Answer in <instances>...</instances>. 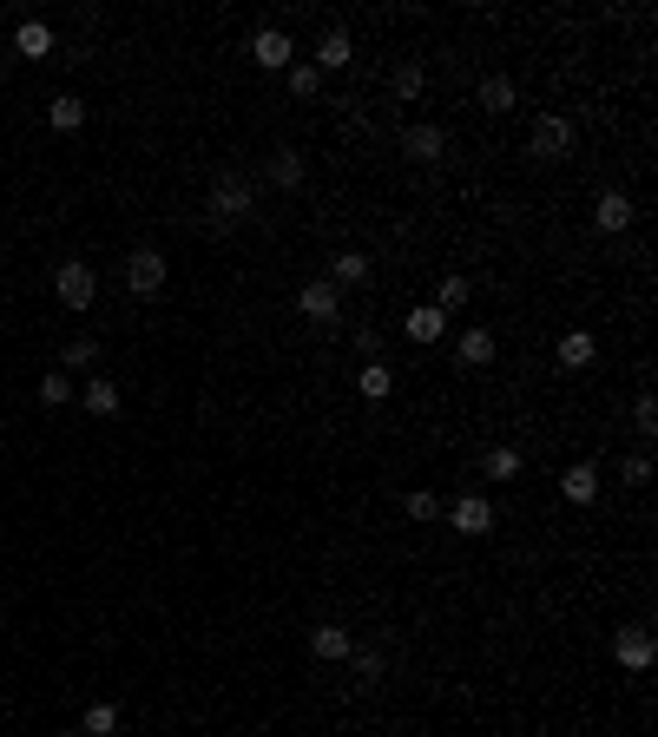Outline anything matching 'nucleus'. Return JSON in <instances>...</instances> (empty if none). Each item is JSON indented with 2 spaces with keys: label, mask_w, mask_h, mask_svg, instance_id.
<instances>
[{
  "label": "nucleus",
  "mask_w": 658,
  "mask_h": 737,
  "mask_svg": "<svg viewBox=\"0 0 658 737\" xmlns=\"http://www.w3.org/2000/svg\"><path fill=\"white\" fill-rule=\"evenodd\" d=\"M204 211H211L218 224H244V218L257 211L251 178H244V172H218V178H211V198H204Z\"/></svg>",
  "instance_id": "obj_1"
},
{
  "label": "nucleus",
  "mask_w": 658,
  "mask_h": 737,
  "mask_svg": "<svg viewBox=\"0 0 658 737\" xmlns=\"http://www.w3.org/2000/svg\"><path fill=\"white\" fill-rule=\"evenodd\" d=\"M53 290H60L66 310H93V297H99V270L86 264V257H66V264L53 270Z\"/></svg>",
  "instance_id": "obj_2"
},
{
  "label": "nucleus",
  "mask_w": 658,
  "mask_h": 737,
  "mask_svg": "<svg viewBox=\"0 0 658 737\" xmlns=\"http://www.w3.org/2000/svg\"><path fill=\"white\" fill-rule=\"evenodd\" d=\"M297 316H310L316 330H329V323H343V290H336L329 277L303 283V290H297Z\"/></svg>",
  "instance_id": "obj_3"
},
{
  "label": "nucleus",
  "mask_w": 658,
  "mask_h": 737,
  "mask_svg": "<svg viewBox=\"0 0 658 737\" xmlns=\"http://www.w3.org/2000/svg\"><path fill=\"white\" fill-rule=\"evenodd\" d=\"M527 152H533V158H566V152H573V119H566V112H547V119H533Z\"/></svg>",
  "instance_id": "obj_4"
},
{
  "label": "nucleus",
  "mask_w": 658,
  "mask_h": 737,
  "mask_svg": "<svg viewBox=\"0 0 658 737\" xmlns=\"http://www.w3.org/2000/svg\"><path fill=\"white\" fill-rule=\"evenodd\" d=\"M126 290H132V297H158V290H165V257H158V251H132L126 257Z\"/></svg>",
  "instance_id": "obj_5"
},
{
  "label": "nucleus",
  "mask_w": 658,
  "mask_h": 737,
  "mask_svg": "<svg viewBox=\"0 0 658 737\" xmlns=\"http://www.w3.org/2000/svg\"><path fill=\"white\" fill-rule=\"evenodd\" d=\"M251 60L270 66V73H290L297 47H290V33H283V27H264V33H251Z\"/></svg>",
  "instance_id": "obj_6"
},
{
  "label": "nucleus",
  "mask_w": 658,
  "mask_h": 737,
  "mask_svg": "<svg viewBox=\"0 0 658 737\" xmlns=\"http://www.w3.org/2000/svg\"><path fill=\"white\" fill-rule=\"evenodd\" d=\"M612 659L626 665V672H645V665L658 659V639H652V632H645V626H626V632H619V639H612Z\"/></svg>",
  "instance_id": "obj_7"
},
{
  "label": "nucleus",
  "mask_w": 658,
  "mask_h": 737,
  "mask_svg": "<svg viewBox=\"0 0 658 737\" xmlns=\"http://www.w3.org/2000/svg\"><path fill=\"white\" fill-rule=\"evenodd\" d=\"M402 152L415 158V165H441V158H448V132H441V126H408Z\"/></svg>",
  "instance_id": "obj_8"
},
{
  "label": "nucleus",
  "mask_w": 658,
  "mask_h": 737,
  "mask_svg": "<svg viewBox=\"0 0 658 737\" xmlns=\"http://www.w3.org/2000/svg\"><path fill=\"white\" fill-rule=\"evenodd\" d=\"M448 520H455V527H461V534H468V540H481V534H494V507H487V501H481V494H461V501H455V507H448Z\"/></svg>",
  "instance_id": "obj_9"
},
{
  "label": "nucleus",
  "mask_w": 658,
  "mask_h": 737,
  "mask_svg": "<svg viewBox=\"0 0 658 737\" xmlns=\"http://www.w3.org/2000/svg\"><path fill=\"white\" fill-rule=\"evenodd\" d=\"M349 60H356V40H349V27H329L323 33V40H316V73H336V66H349Z\"/></svg>",
  "instance_id": "obj_10"
},
{
  "label": "nucleus",
  "mask_w": 658,
  "mask_h": 737,
  "mask_svg": "<svg viewBox=\"0 0 658 737\" xmlns=\"http://www.w3.org/2000/svg\"><path fill=\"white\" fill-rule=\"evenodd\" d=\"M310 652H316V659H349V652H356V632L336 626V619H323V626L310 632Z\"/></svg>",
  "instance_id": "obj_11"
},
{
  "label": "nucleus",
  "mask_w": 658,
  "mask_h": 737,
  "mask_svg": "<svg viewBox=\"0 0 658 737\" xmlns=\"http://www.w3.org/2000/svg\"><path fill=\"white\" fill-rule=\"evenodd\" d=\"M560 494H566L573 507H593V501H599V468H593V461L566 468V474H560Z\"/></svg>",
  "instance_id": "obj_12"
},
{
  "label": "nucleus",
  "mask_w": 658,
  "mask_h": 737,
  "mask_svg": "<svg viewBox=\"0 0 658 737\" xmlns=\"http://www.w3.org/2000/svg\"><path fill=\"white\" fill-rule=\"evenodd\" d=\"M14 53H20V60H47V53H53V27H47V20H20V27H14Z\"/></svg>",
  "instance_id": "obj_13"
},
{
  "label": "nucleus",
  "mask_w": 658,
  "mask_h": 737,
  "mask_svg": "<svg viewBox=\"0 0 658 737\" xmlns=\"http://www.w3.org/2000/svg\"><path fill=\"white\" fill-rule=\"evenodd\" d=\"M593 224H599V231H626V224H632V198H626V191H599Z\"/></svg>",
  "instance_id": "obj_14"
},
{
  "label": "nucleus",
  "mask_w": 658,
  "mask_h": 737,
  "mask_svg": "<svg viewBox=\"0 0 658 737\" xmlns=\"http://www.w3.org/2000/svg\"><path fill=\"white\" fill-rule=\"evenodd\" d=\"M270 185H277V191L303 185V152H297V145H277V152H270Z\"/></svg>",
  "instance_id": "obj_15"
},
{
  "label": "nucleus",
  "mask_w": 658,
  "mask_h": 737,
  "mask_svg": "<svg viewBox=\"0 0 658 737\" xmlns=\"http://www.w3.org/2000/svg\"><path fill=\"white\" fill-rule=\"evenodd\" d=\"M441 336H448V316H441L435 303L408 310V343H441Z\"/></svg>",
  "instance_id": "obj_16"
},
{
  "label": "nucleus",
  "mask_w": 658,
  "mask_h": 737,
  "mask_svg": "<svg viewBox=\"0 0 658 737\" xmlns=\"http://www.w3.org/2000/svg\"><path fill=\"white\" fill-rule=\"evenodd\" d=\"M79 402H86V415H119V382H112V376H93L86 389H79Z\"/></svg>",
  "instance_id": "obj_17"
},
{
  "label": "nucleus",
  "mask_w": 658,
  "mask_h": 737,
  "mask_svg": "<svg viewBox=\"0 0 658 737\" xmlns=\"http://www.w3.org/2000/svg\"><path fill=\"white\" fill-rule=\"evenodd\" d=\"M356 389L362 395H369V402H389V389H395V376H389V362H362V369H356Z\"/></svg>",
  "instance_id": "obj_18"
},
{
  "label": "nucleus",
  "mask_w": 658,
  "mask_h": 737,
  "mask_svg": "<svg viewBox=\"0 0 658 737\" xmlns=\"http://www.w3.org/2000/svg\"><path fill=\"white\" fill-rule=\"evenodd\" d=\"M474 99H481V112H514V79H507V73H487Z\"/></svg>",
  "instance_id": "obj_19"
},
{
  "label": "nucleus",
  "mask_w": 658,
  "mask_h": 737,
  "mask_svg": "<svg viewBox=\"0 0 658 737\" xmlns=\"http://www.w3.org/2000/svg\"><path fill=\"white\" fill-rule=\"evenodd\" d=\"M329 283H336V290H349V283H369V257H362V251L329 257Z\"/></svg>",
  "instance_id": "obj_20"
},
{
  "label": "nucleus",
  "mask_w": 658,
  "mask_h": 737,
  "mask_svg": "<svg viewBox=\"0 0 658 737\" xmlns=\"http://www.w3.org/2000/svg\"><path fill=\"white\" fill-rule=\"evenodd\" d=\"M461 362H468V369H487V362H494V330H461Z\"/></svg>",
  "instance_id": "obj_21"
},
{
  "label": "nucleus",
  "mask_w": 658,
  "mask_h": 737,
  "mask_svg": "<svg viewBox=\"0 0 658 737\" xmlns=\"http://www.w3.org/2000/svg\"><path fill=\"white\" fill-rule=\"evenodd\" d=\"M47 119H53V132H79V126H86V99L60 93V99L47 106Z\"/></svg>",
  "instance_id": "obj_22"
},
{
  "label": "nucleus",
  "mask_w": 658,
  "mask_h": 737,
  "mask_svg": "<svg viewBox=\"0 0 658 737\" xmlns=\"http://www.w3.org/2000/svg\"><path fill=\"white\" fill-rule=\"evenodd\" d=\"M593 356H599V343H593L586 330H566V336H560V362H566V369H586Z\"/></svg>",
  "instance_id": "obj_23"
},
{
  "label": "nucleus",
  "mask_w": 658,
  "mask_h": 737,
  "mask_svg": "<svg viewBox=\"0 0 658 737\" xmlns=\"http://www.w3.org/2000/svg\"><path fill=\"white\" fill-rule=\"evenodd\" d=\"M468 297H474V283L461 277V270H448V277H441V290H435V310L448 316V310H461V303H468Z\"/></svg>",
  "instance_id": "obj_24"
},
{
  "label": "nucleus",
  "mask_w": 658,
  "mask_h": 737,
  "mask_svg": "<svg viewBox=\"0 0 658 737\" xmlns=\"http://www.w3.org/2000/svg\"><path fill=\"white\" fill-rule=\"evenodd\" d=\"M481 474H487V481H514V474H520V448H507V441H501V448H487Z\"/></svg>",
  "instance_id": "obj_25"
},
{
  "label": "nucleus",
  "mask_w": 658,
  "mask_h": 737,
  "mask_svg": "<svg viewBox=\"0 0 658 737\" xmlns=\"http://www.w3.org/2000/svg\"><path fill=\"white\" fill-rule=\"evenodd\" d=\"M283 79H290V93H297V99H316V93H323V73H316L310 60H290V73H283Z\"/></svg>",
  "instance_id": "obj_26"
},
{
  "label": "nucleus",
  "mask_w": 658,
  "mask_h": 737,
  "mask_svg": "<svg viewBox=\"0 0 658 737\" xmlns=\"http://www.w3.org/2000/svg\"><path fill=\"white\" fill-rule=\"evenodd\" d=\"M40 402H47V408L73 402V376H66V369H47V376H40Z\"/></svg>",
  "instance_id": "obj_27"
},
{
  "label": "nucleus",
  "mask_w": 658,
  "mask_h": 737,
  "mask_svg": "<svg viewBox=\"0 0 658 737\" xmlns=\"http://www.w3.org/2000/svg\"><path fill=\"white\" fill-rule=\"evenodd\" d=\"M86 737H112L119 731V705H86V724H79Z\"/></svg>",
  "instance_id": "obj_28"
},
{
  "label": "nucleus",
  "mask_w": 658,
  "mask_h": 737,
  "mask_svg": "<svg viewBox=\"0 0 658 737\" xmlns=\"http://www.w3.org/2000/svg\"><path fill=\"white\" fill-rule=\"evenodd\" d=\"M60 362H66V369H93V362H99V343H93V336H73V343L60 349Z\"/></svg>",
  "instance_id": "obj_29"
},
{
  "label": "nucleus",
  "mask_w": 658,
  "mask_h": 737,
  "mask_svg": "<svg viewBox=\"0 0 658 737\" xmlns=\"http://www.w3.org/2000/svg\"><path fill=\"white\" fill-rule=\"evenodd\" d=\"M632 428H639V435H645V441H652V435H658V402H652V389H645V395H639V402H632Z\"/></svg>",
  "instance_id": "obj_30"
},
{
  "label": "nucleus",
  "mask_w": 658,
  "mask_h": 737,
  "mask_svg": "<svg viewBox=\"0 0 658 737\" xmlns=\"http://www.w3.org/2000/svg\"><path fill=\"white\" fill-rule=\"evenodd\" d=\"M422 86H428V73H422L415 60H408V66H395V93H402V99H422Z\"/></svg>",
  "instance_id": "obj_31"
},
{
  "label": "nucleus",
  "mask_w": 658,
  "mask_h": 737,
  "mask_svg": "<svg viewBox=\"0 0 658 737\" xmlns=\"http://www.w3.org/2000/svg\"><path fill=\"white\" fill-rule=\"evenodd\" d=\"M619 481H626V487H645V481H652V455H626V461H619Z\"/></svg>",
  "instance_id": "obj_32"
},
{
  "label": "nucleus",
  "mask_w": 658,
  "mask_h": 737,
  "mask_svg": "<svg viewBox=\"0 0 658 737\" xmlns=\"http://www.w3.org/2000/svg\"><path fill=\"white\" fill-rule=\"evenodd\" d=\"M349 659H356L362 685H376V678H382V652H369V645H356V652H349Z\"/></svg>",
  "instance_id": "obj_33"
},
{
  "label": "nucleus",
  "mask_w": 658,
  "mask_h": 737,
  "mask_svg": "<svg viewBox=\"0 0 658 737\" xmlns=\"http://www.w3.org/2000/svg\"><path fill=\"white\" fill-rule=\"evenodd\" d=\"M435 514H441V501L428 487H415V494H408V520H435Z\"/></svg>",
  "instance_id": "obj_34"
},
{
  "label": "nucleus",
  "mask_w": 658,
  "mask_h": 737,
  "mask_svg": "<svg viewBox=\"0 0 658 737\" xmlns=\"http://www.w3.org/2000/svg\"><path fill=\"white\" fill-rule=\"evenodd\" d=\"M60 737H86V731H60Z\"/></svg>",
  "instance_id": "obj_35"
}]
</instances>
